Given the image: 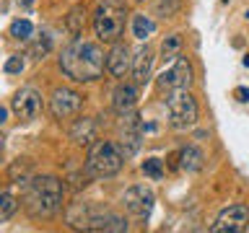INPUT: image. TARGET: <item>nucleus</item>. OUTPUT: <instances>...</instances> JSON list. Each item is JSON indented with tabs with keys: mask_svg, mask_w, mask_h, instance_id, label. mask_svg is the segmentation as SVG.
Listing matches in <instances>:
<instances>
[{
	"mask_svg": "<svg viewBox=\"0 0 249 233\" xmlns=\"http://www.w3.org/2000/svg\"><path fill=\"white\" fill-rule=\"evenodd\" d=\"M138 106V83H120L112 93V109L117 114H127L135 112Z\"/></svg>",
	"mask_w": 249,
	"mask_h": 233,
	"instance_id": "15",
	"label": "nucleus"
},
{
	"mask_svg": "<svg viewBox=\"0 0 249 233\" xmlns=\"http://www.w3.org/2000/svg\"><path fill=\"white\" fill-rule=\"evenodd\" d=\"M140 168H143V174L148 179H153V182H159V179L163 176V161L161 158H145Z\"/></svg>",
	"mask_w": 249,
	"mask_h": 233,
	"instance_id": "25",
	"label": "nucleus"
},
{
	"mask_svg": "<svg viewBox=\"0 0 249 233\" xmlns=\"http://www.w3.org/2000/svg\"><path fill=\"white\" fill-rule=\"evenodd\" d=\"M65 186L57 176H31L23 194V207L31 217H52L62 207Z\"/></svg>",
	"mask_w": 249,
	"mask_h": 233,
	"instance_id": "2",
	"label": "nucleus"
},
{
	"mask_svg": "<svg viewBox=\"0 0 249 233\" xmlns=\"http://www.w3.org/2000/svg\"><path fill=\"white\" fill-rule=\"evenodd\" d=\"M8 176H11V182H16V184H29V179L34 176V166H31L29 158H18V161L11 163Z\"/></svg>",
	"mask_w": 249,
	"mask_h": 233,
	"instance_id": "19",
	"label": "nucleus"
},
{
	"mask_svg": "<svg viewBox=\"0 0 249 233\" xmlns=\"http://www.w3.org/2000/svg\"><path fill=\"white\" fill-rule=\"evenodd\" d=\"M177 161H179V168H182V171L195 174V171L202 168V161H205V158H202V153L195 145H187V148H182V150L177 153Z\"/></svg>",
	"mask_w": 249,
	"mask_h": 233,
	"instance_id": "17",
	"label": "nucleus"
},
{
	"mask_svg": "<svg viewBox=\"0 0 249 233\" xmlns=\"http://www.w3.org/2000/svg\"><path fill=\"white\" fill-rule=\"evenodd\" d=\"M83 106V96L73 88H54L50 96V112L54 119H68L81 112Z\"/></svg>",
	"mask_w": 249,
	"mask_h": 233,
	"instance_id": "12",
	"label": "nucleus"
},
{
	"mask_svg": "<svg viewBox=\"0 0 249 233\" xmlns=\"http://www.w3.org/2000/svg\"><path fill=\"white\" fill-rule=\"evenodd\" d=\"M26 67V60H23V54H11L5 62V73L8 75H16V73H21V70Z\"/></svg>",
	"mask_w": 249,
	"mask_h": 233,
	"instance_id": "27",
	"label": "nucleus"
},
{
	"mask_svg": "<svg viewBox=\"0 0 249 233\" xmlns=\"http://www.w3.org/2000/svg\"><path fill=\"white\" fill-rule=\"evenodd\" d=\"M153 8L159 16L169 18V16H174L179 8H182V0H153Z\"/></svg>",
	"mask_w": 249,
	"mask_h": 233,
	"instance_id": "26",
	"label": "nucleus"
},
{
	"mask_svg": "<svg viewBox=\"0 0 249 233\" xmlns=\"http://www.w3.org/2000/svg\"><path fill=\"white\" fill-rule=\"evenodd\" d=\"M3 150H5V137L0 135V155H3Z\"/></svg>",
	"mask_w": 249,
	"mask_h": 233,
	"instance_id": "31",
	"label": "nucleus"
},
{
	"mask_svg": "<svg viewBox=\"0 0 249 233\" xmlns=\"http://www.w3.org/2000/svg\"><path fill=\"white\" fill-rule=\"evenodd\" d=\"M249 228V207L244 202H233L223 207L210 225V233H244Z\"/></svg>",
	"mask_w": 249,
	"mask_h": 233,
	"instance_id": "10",
	"label": "nucleus"
},
{
	"mask_svg": "<svg viewBox=\"0 0 249 233\" xmlns=\"http://www.w3.org/2000/svg\"><path fill=\"white\" fill-rule=\"evenodd\" d=\"M5 122H8V109H5V106H0V127H3Z\"/></svg>",
	"mask_w": 249,
	"mask_h": 233,
	"instance_id": "29",
	"label": "nucleus"
},
{
	"mask_svg": "<svg viewBox=\"0 0 249 233\" xmlns=\"http://www.w3.org/2000/svg\"><path fill=\"white\" fill-rule=\"evenodd\" d=\"M50 52H52V39L47 34H39L29 47V57H34V60H44Z\"/></svg>",
	"mask_w": 249,
	"mask_h": 233,
	"instance_id": "23",
	"label": "nucleus"
},
{
	"mask_svg": "<svg viewBox=\"0 0 249 233\" xmlns=\"http://www.w3.org/2000/svg\"><path fill=\"white\" fill-rule=\"evenodd\" d=\"M124 153L122 148L112 143V140H96L89 145V155H86V174L91 179H112L122 171L124 166Z\"/></svg>",
	"mask_w": 249,
	"mask_h": 233,
	"instance_id": "4",
	"label": "nucleus"
},
{
	"mask_svg": "<svg viewBox=\"0 0 249 233\" xmlns=\"http://www.w3.org/2000/svg\"><path fill=\"white\" fill-rule=\"evenodd\" d=\"M107 67V54L96 42L75 36L60 54V70L62 75L73 83H93L99 81Z\"/></svg>",
	"mask_w": 249,
	"mask_h": 233,
	"instance_id": "1",
	"label": "nucleus"
},
{
	"mask_svg": "<svg viewBox=\"0 0 249 233\" xmlns=\"http://www.w3.org/2000/svg\"><path fill=\"white\" fill-rule=\"evenodd\" d=\"M107 70L114 78H124L132 70V50L122 42H114L107 54Z\"/></svg>",
	"mask_w": 249,
	"mask_h": 233,
	"instance_id": "14",
	"label": "nucleus"
},
{
	"mask_svg": "<svg viewBox=\"0 0 249 233\" xmlns=\"http://www.w3.org/2000/svg\"><path fill=\"white\" fill-rule=\"evenodd\" d=\"M122 205L130 215L140 217V220H148L153 213V207H156V194H153L151 186H145V184H132L122 194Z\"/></svg>",
	"mask_w": 249,
	"mask_h": 233,
	"instance_id": "9",
	"label": "nucleus"
},
{
	"mask_svg": "<svg viewBox=\"0 0 249 233\" xmlns=\"http://www.w3.org/2000/svg\"><path fill=\"white\" fill-rule=\"evenodd\" d=\"M166 114H169L171 130H177V132L192 130L195 124H197L200 109H197V101H195V96L190 93V88L169 91V96H166Z\"/></svg>",
	"mask_w": 249,
	"mask_h": 233,
	"instance_id": "5",
	"label": "nucleus"
},
{
	"mask_svg": "<svg viewBox=\"0 0 249 233\" xmlns=\"http://www.w3.org/2000/svg\"><path fill=\"white\" fill-rule=\"evenodd\" d=\"M70 140L75 145H91L96 140V122L89 119V116H81L75 119V124L70 127Z\"/></svg>",
	"mask_w": 249,
	"mask_h": 233,
	"instance_id": "16",
	"label": "nucleus"
},
{
	"mask_svg": "<svg viewBox=\"0 0 249 233\" xmlns=\"http://www.w3.org/2000/svg\"><path fill=\"white\" fill-rule=\"evenodd\" d=\"M244 67H249V57H244Z\"/></svg>",
	"mask_w": 249,
	"mask_h": 233,
	"instance_id": "32",
	"label": "nucleus"
},
{
	"mask_svg": "<svg viewBox=\"0 0 249 233\" xmlns=\"http://www.w3.org/2000/svg\"><path fill=\"white\" fill-rule=\"evenodd\" d=\"M16 210H18V202L11 192L0 189V223H8L11 217L16 215Z\"/></svg>",
	"mask_w": 249,
	"mask_h": 233,
	"instance_id": "22",
	"label": "nucleus"
},
{
	"mask_svg": "<svg viewBox=\"0 0 249 233\" xmlns=\"http://www.w3.org/2000/svg\"><path fill=\"white\" fill-rule=\"evenodd\" d=\"M86 8L83 5H78V8H73V11L68 13V18H65V26H68V31L73 36H81L83 34V29H86Z\"/></svg>",
	"mask_w": 249,
	"mask_h": 233,
	"instance_id": "21",
	"label": "nucleus"
},
{
	"mask_svg": "<svg viewBox=\"0 0 249 233\" xmlns=\"http://www.w3.org/2000/svg\"><path fill=\"white\" fill-rule=\"evenodd\" d=\"M233 99L241 101V104H247L249 101V88L247 85H236V88H233Z\"/></svg>",
	"mask_w": 249,
	"mask_h": 233,
	"instance_id": "28",
	"label": "nucleus"
},
{
	"mask_svg": "<svg viewBox=\"0 0 249 233\" xmlns=\"http://www.w3.org/2000/svg\"><path fill=\"white\" fill-rule=\"evenodd\" d=\"M153 62H156V54L148 44H140L135 52H132V81H135L138 85H145L148 81L153 78Z\"/></svg>",
	"mask_w": 249,
	"mask_h": 233,
	"instance_id": "13",
	"label": "nucleus"
},
{
	"mask_svg": "<svg viewBox=\"0 0 249 233\" xmlns=\"http://www.w3.org/2000/svg\"><path fill=\"white\" fill-rule=\"evenodd\" d=\"M11 36L13 39H21V42H26V39L34 36V23L26 21V18H16L11 23Z\"/></svg>",
	"mask_w": 249,
	"mask_h": 233,
	"instance_id": "24",
	"label": "nucleus"
},
{
	"mask_svg": "<svg viewBox=\"0 0 249 233\" xmlns=\"http://www.w3.org/2000/svg\"><path fill=\"white\" fill-rule=\"evenodd\" d=\"M70 225L78 231H107V233H122L130 228L122 215L109 213V210H89V207H83L81 217H70Z\"/></svg>",
	"mask_w": 249,
	"mask_h": 233,
	"instance_id": "6",
	"label": "nucleus"
},
{
	"mask_svg": "<svg viewBox=\"0 0 249 233\" xmlns=\"http://www.w3.org/2000/svg\"><path fill=\"white\" fill-rule=\"evenodd\" d=\"M153 34H156V21L151 16H145V13L132 16V36H135L138 42H148Z\"/></svg>",
	"mask_w": 249,
	"mask_h": 233,
	"instance_id": "18",
	"label": "nucleus"
},
{
	"mask_svg": "<svg viewBox=\"0 0 249 233\" xmlns=\"http://www.w3.org/2000/svg\"><path fill=\"white\" fill-rule=\"evenodd\" d=\"M135 3H143V0H135Z\"/></svg>",
	"mask_w": 249,
	"mask_h": 233,
	"instance_id": "33",
	"label": "nucleus"
},
{
	"mask_svg": "<svg viewBox=\"0 0 249 233\" xmlns=\"http://www.w3.org/2000/svg\"><path fill=\"white\" fill-rule=\"evenodd\" d=\"M11 109L21 122L36 119L39 112H42V93L36 88H31V85H23L21 91H16V96L11 101Z\"/></svg>",
	"mask_w": 249,
	"mask_h": 233,
	"instance_id": "11",
	"label": "nucleus"
},
{
	"mask_svg": "<svg viewBox=\"0 0 249 233\" xmlns=\"http://www.w3.org/2000/svg\"><path fill=\"white\" fill-rule=\"evenodd\" d=\"M143 135H145V122L140 119L138 112H127L120 116V148L124 158L138 155L140 145H143Z\"/></svg>",
	"mask_w": 249,
	"mask_h": 233,
	"instance_id": "7",
	"label": "nucleus"
},
{
	"mask_svg": "<svg viewBox=\"0 0 249 233\" xmlns=\"http://www.w3.org/2000/svg\"><path fill=\"white\" fill-rule=\"evenodd\" d=\"M36 0H16V5H21V8H29V5H34Z\"/></svg>",
	"mask_w": 249,
	"mask_h": 233,
	"instance_id": "30",
	"label": "nucleus"
},
{
	"mask_svg": "<svg viewBox=\"0 0 249 233\" xmlns=\"http://www.w3.org/2000/svg\"><path fill=\"white\" fill-rule=\"evenodd\" d=\"M179 54H182V34H169L161 42V60L171 62L174 57H179Z\"/></svg>",
	"mask_w": 249,
	"mask_h": 233,
	"instance_id": "20",
	"label": "nucleus"
},
{
	"mask_svg": "<svg viewBox=\"0 0 249 233\" xmlns=\"http://www.w3.org/2000/svg\"><path fill=\"white\" fill-rule=\"evenodd\" d=\"M127 16L130 13H127V3L124 0H101L91 16L93 34L99 36V42H104V44L120 42L124 34Z\"/></svg>",
	"mask_w": 249,
	"mask_h": 233,
	"instance_id": "3",
	"label": "nucleus"
},
{
	"mask_svg": "<svg viewBox=\"0 0 249 233\" xmlns=\"http://www.w3.org/2000/svg\"><path fill=\"white\" fill-rule=\"evenodd\" d=\"M192 62L184 57V54H179L169 62V67H163V73L159 75V88L161 91H182V88H190L192 85Z\"/></svg>",
	"mask_w": 249,
	"mask_h": 233,
	"instance_id": "8",
	"label": "nucleus"
}]
</instances>
